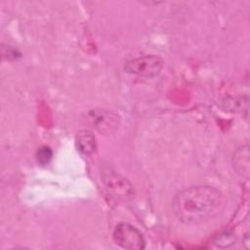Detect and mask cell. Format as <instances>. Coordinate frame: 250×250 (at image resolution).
<instances>
[{"label":"cell","instance_id":"1","mask_svg":"<svg viewBox=\"0 0 250 250\" xmlns=\"http://www.w3.org/2000/svg\"><path fill=\"white\" fill-rule=\"evenodd\" d=\"M224 206L222 192L210 186H193L179 191L172 208L179 221L199 224L216 216Z\"/></svg>","mask_w":250,"mask_h":250},{"label":"cell","instance_id":"2","mask_svg":"<svg viewBox=\"0 0 250 250\" xmlns=\"http://www.w3.org/2000/svg\"><path fill=\"white\" fill-rule=\"evenodd\" d=\"M101 177L105 188L113 197L121 200H130L134 197V188L132 185L111 167H103Z\"/></svg>","mask_w":250,"mask_h":250},{"label":"cell","instance_id":"3","mask_svg":"<svg viewBox=\"0 0 250 250\" xmlns=\"http://www.w3.org/2000/svg\"><path fill=\"white\" fill-rule=\"evenodd\" d=\"M114 242L124 249L141 250L146 247V240L142 232L128 223L118 224L112 233Z\"/></svg>","mask_w":250,"mask_h":250},{"label":"cell","instance_id":"4","mask_svg":"<svg viewBox=\"0 0 250 250\" xmlns=\"http://www.w3.org/2000/svg\"><path fill=\"white\" fill-rule=\"evenodd\" d=\"M163 67V60L154 55L142 56L129 61L124 69L126 72L142 76V77H154Z\"/></svg>","mask_w":250,"mask_h":250},{"label":"cell","instance_id":"5","mask_svg":"<svg viewBox=\"0 0 250 250\" xmlns=\"http://www.w3.org/2000/svg\"><path fill=\"white\" fill-rule=\"evenodd\" d=\"M91 126L101 133H109L117 126L116 115L104 109L92 110L88 115Z\"/></svg>","mask_w":250,"mask_h":250},{"label":"cell","instance_id":"6","mask_svg":"<svg viewBox=\"0 0 250 250\" xmlns=\"http://www.w3.org/2000/svg\"><path fill=\"white\" fill-rule=\"evenodd\" d=\"M77 149L83 155H91L96 151V139L94 134L89 130H81L76 135Z\"/></svg>","mask_w":250,"mask_h":250},{"label":"cell","instance_id":"7","mask_svg":"<svg viewBox=\"0 0 250 250\" xmlns=\"http://www.w3.org/2000/svg\"><path fill=\"white\" fill-rule=\"evenodd\" d=\"M233 167L241 176L249 174V150L248 146L238 148L233 154Z\"/></svg>","mask_w":250,"mask_h":250},{"label":"cell","instance_id":"8","mask_svg":"<svg viewBox=\"0 0 250 250\" xmlns=\"http://www.w3.org/2000/svg\"><path fill=\"white\" fill-rule=\"evenodd\" d=\"M52 155H53V152H52V150L50 149V147H48V146H42V147H40V148L37 150L36 158H37V161H38L40 164L46 165V164H48L49 161L51 160Z\"/></svg>","mask_w":250,"mask_h":250}]
</instances>
